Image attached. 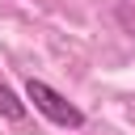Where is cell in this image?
I'll list each match as a JSON object with an SVG mask.
<instances>
[{"label": "cell", "mask_w": 135, "mask_h": 135, "mask_svg": "<svg viewBox=\"0 0 135 135\" xmlns=\"http://www.w3.org/2000/svg\"><path fill=\"white\" fill-rule=\"evenodd\" d=\"M25 101H34V110L38 114H46L55 127H68V131H80L84 127V110L80 105H72L59 89H51L46 80H25Z\"/></svg>", "instance_id": "obj_1"}, {"label": "cell", "mask_w": 135, "mask_h": 135, "mask_svg": "<svg viewBox=\"0 0 135 135\" xmlns=\"http://www.w3.org/2000/svg\"><path fill=\"white\" fill-rule=\"evenodd\" d=\"M0 118H8V122H21V118H25V101H21L4 80H0Z\"/></svg>", "instance_id": "obj_2"}]
</instances>
